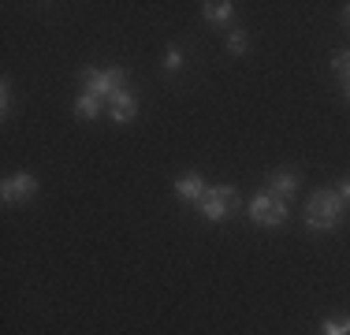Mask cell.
I'll return each mask as SVG.
<instances>
[{
    "label": "cell",
    "mask_w": 350,
    "mask_h": 335,
    "mask_svg": "<svg viewBox=\"0 0 350 335\" xmlns=\"http://www.w3.org/2000/svg\"><path fill=\"white\" fill-rule=\"evenodd\" d=\"M343 224V194L339 190H321L306 201V228L310 231H332Z\"/></svg>",
    "instance_id": "obj_1"
},
{
    "label": "cell",
    "mask_w": 350,
    "mask_h": 335,
    "mask_svg": "<svg viewBox=\"0 0 350 335\" xmlns=\"http://www.w3.org/2000/svg\"><path fill=\"white\" fill-rule=\"evenodd\" d=\"M123 86H127V71L123 67H108V71H101V67H82V90L94 94L97 100H112Z\"/></svg>",
    "instance_id": "obj_2"
},
{
    "label": "cell",
    "mask_w": 350,
    "mask_h": 335,
    "mask_svg": "<svg viewBox=\"0 0 350 335\" xmlns=\"http://www.w3.org/2000/svg\"><path fill=\"white\" fill-rule=\"evenodd\" d=\"M287 216H291L287 198H276L272 190L269 194H257L254 201H250V220H254L257 228H280Z\"/></svg>",
    "instance_id": "obj_3"
},
{
    "label": "cell",
    "mask_w": 350,
    "mask_h": 335,
    "mask_svg": "<svg viewBox=\"0 0 350 335\" xmlns=\"http://www.w3.org/2000/svg\"><path fill=\"white\" fill-rule=\"evenodd\" d=\"M198 209H202V216H205V220H213V224L228 220V216L239 209V194H235V187H209Z\"/></svg>",
    "instance_id": "obj_4"
},
{
    "label": "cell",
    "mask_w": 350,
    "mask_h": 335,
    "mask_svg": "<svg viewBox=\"0 0 350 335\" xmlns=\"http://www.w3.org/2000/svg\"><path fill=\"white\" fill-rule=\"evenodd\" d=\"M38 194V179L30 172H15L4 179V187H0V198H4V205H23V201H30Z\"/></svg>",
    "instance_id": "obj_5"
},
{
    "label": "cell",
    "mask_w": 350,
    "mask_h": 335,
    "mask_svg": "<svg viewBox=\"0 0 350 335\" xmlns=\"http://www.w3.org/2000/svg\"><path fill=\"white\" fill-rule=\"evenodd\" d=\"M108 116H112V123H131L138 116V97L131 86H123L120 94L108 100Z\"/></svg>",
    "instance_id": "obj_6"
},
{
    "label": "cell",
    "mask_w": 350,
    "mask_h": 335,
    "mask_svg": "<svg viewBox=\"0 0 350 335\" xmlns=\"http://www.w3.org/2000/svg\"><path fill=\"white\" fill-rule=\"evenodd\" d=\"M172 190H175V198L179 201H194V205H202V198H205V179L198 172H187V175H179V179L172 183Z\"/></svg>",
    "instance_id": "obj_7"
},
{
    "label": "cell",
    "mask_w": 350,
    "mask_h": 335,
    "mask_svg": "<svg viewBox=\"0 0 350 335\" xmlns=\"http://www.w3.org/2000/svg\"><path fill=\"white\" fill-rule=\"evenodd\" d=\"M202 19L213 23V27H228L235 19V4L231 0H209V4H202Z\"/></svg>",
    "instance_id": "obj_8"
},
{
    "label": "cell",
    "mask_w": 350,
    "mask_h": 335,
    "mask_svg": "<svg viewBox=\"0 0 350 335\" xmlns=\"http://www.w3.org/2000/svg\"><path fill=\"white\" fill-rule=\"evenodd\" d=\"M269 187H272V194H276V198H291L298 190V175L295 172H272Z\"/></svg>",
    "instance_id": "obj_9"
},
{
    "label": "cell",
    "mask_w": 350,
    "mask_h": 335,
    "mask_svg": "<svg viewBox=\"0 0 350 335\" xmlns=\"http://www.w3.org/2000/svg\"><path fill=\"white\" fill-rule=\"evenodd\" d=\"M75 116H79V120H86V123H90V120H97V116H101V100L82 90V94L75 97Z\"/></svg>",
    "instance_id": "obj_10"
},
{
    "label": "cell",
    "mask_w": 350,
    "mask_h": 335,
    "mask_svg": "<svg viewBox=\"0 0 350 335\" xmlns=\"http://www.w3.org/2000/svg\"><path fill=\"white\" fill-rule=\"evenodd\" d=\"M332 71H336L339 79H343L347 86H350V53H347V49H343V53H336V56H332Z\"/></svg>",
    "instance_id": "obj_11"
},
{
    "label": "cell",
    "mask_w": 350,
    "mask_h": 335,
    "mask_svg": "<svg viewBox=\"0 0 350 335\" xmlns=\"http://www.w3.org/2000/svg\"><path fill=\"white\" fill-rule=\"evenodd\" d=\"M324 335H350V317H328L324 321Z\"/></svg>",
    "instance_id": "obj_12"
},
{
    "label": "cell",
    "mask_w": 350,
    "mask_h": 335,
    "mask_svg": "<svg viewBox=\"0 0 350 335\" xmlns=\"http://www.w3.org/2000/svg\"><path fill=\"white\" fill-rule=\"evenodd\" d=\"M228 49H231L235 56H243V53H246V34H243V30H231V34H228Z\"/></svg>",
    "instance_id": "obj_13"
},
{
    "label": "cell",
    "mask_w": 350,
    "mask_h": 335,
    "mask_svg": "<svg viewBox=\"0 0 350 335\" xmlns=\"http://www.w3.org/2000/svg\"><path fill=\"white\" fill-rule=\"evenodd\" d=\"M179 67H183V53H179V49H168V53H164V71L175 75Z\"/></svg>",
    "instance_id": "obj_14"
},
{
    "label": "cell",
    "mask_w": 350,
    "mask_h": 335,
    "mask_svg": "<svg viewBox=\"0 0 350 335\" xmlns=\"http://www.w3.org/2000/svg\"><path fill=\"white\" fill-rule=\"evenodd\" d=\"M0 94H4V97H0V108H4V116H8V112H12V82H8V79L0 82Z\"/></svg>",
    "instance_id": "obj_15"
},
{
    "label": "cell",
    "mask_w": 350,
    "mask_h": 335,
    "mask_svg": "<svg viewBox=\"0 0 350 335\" xmlns=\"http://www.w3.org/2000/svg\"><path fill=\"white\" fill-rule=\"evenodd\" d=\"M339 194H343V201H350V175H347L343 183H339Z\"/></svg>",
    "instance_id": "obj_16"
},
{
    "label": "cell",
    "mask_w": 350,
    "mask_h": 335,
    "mask_svg": "<svg viewBox=\"0 0 350 335\" xmlns=\"http://www.w3.org/2000/svg\"><path fill=\"white\" fill-rule=\"evenodd\" d=\"M343 19H347V23H350V4H347V12H343Z\"/></svg>",
    "instance_id": "obj_17"
},
{
    "label": "cell",
    "mask_w": 350,
    "mask_h": 335,
    "mask_svg": "<svg viewBox=\"0 0 350 335\" xmlns=\"http://www.w3.org/2000/svg\"><path fill=\"white\" fill-rule=\"evenodd\" d=\"M347 100H350V86H347Z\"/></svg>",
    "instance_id": "obj_18"
}]
</instances>
